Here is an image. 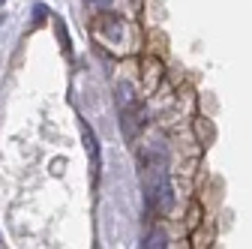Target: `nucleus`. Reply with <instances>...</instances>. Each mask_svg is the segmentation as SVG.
Returning <instances> with one entry per match:
<instances>
[{
  "label": "nucleus",
  "mask_w": 252,
  "mask_h": 249,
  "mask_svg": "<svg viewBox=\"0 0 252 249\" xmlns=\"http://www.w3.org/2000/svg\"><path fill=\"white\" fill-rule=\"evenodd\" d=\"M150 204L159 210V213H168L174 207V192H171L165 174H156V180L150 183Z\"/></svg>",
  "instance_id": "1"
},
{
  "label": "nucleus",
  "mask_w": 252,
  "mask_h": 249,
  "mask_svg": "<svg viewBox=\"0 0 252 249\" xmlns=\"http://www.w3.org/2000/svg\"><path fill=\"white\" fill-rule=\"evenodd\" d=\"M117 102H120V108L135 105V87H132L129 81H120V84H117Z\"/></svg>",
  "instance_id": "2"
},
{
  "label": "nucleus",
  "mask_w": 252,
  "mask_h": 249,
  "mask_svg": "<svg viewBox=\"0 0 252 249\" xmlns=\"http://www.w3.org/2000/svg\"><path fill=\"white\" fill-rule=\"evenodd\" d=\"M84 147H87V153H90L93 168H99V147H96V135H93L90 126H84Z\"/></svg>",
  "instance_id": "3"
},
{
  "label": "nucleus",
  "mask_w": 252,
  "mask_h": 249,
  "mask_svg": "<svg viewBox=\"0 0 252 249\" xmlns=\"http://www.w3.org/2000/svg\"><path fill=\"white\" fill-rule=\"evenodd\" d=\"M144 246H147V249H156V246L162 249V246H168V243H165V231H150L147 240H144Z\"/></svg>",
  "instance_id": "4"
},
{
  "label": "nucleus",
  "mask_w": 252,
  "mask_h": 249,
  "mask_svg": "<svg viewBox=\"0 0 252 249\" xmlns=\"http://www.w3.org/2000/svg\"><path fill=\"white\" fill-rule=\"evenodd\" d=\"M45 15H48V9H45V3H36V6H33V21H42Z\"/></svg>",
  "instance_id": "5"
},
{
  "label": "nucleus",
  "mask_w": 252,
  "mask_h": 249,
  "mask_svg": "<svg viewBox=\"0 0 252 249\" xmlns=\"http://www.w3.org/2000/svg\"><path fill=\"white\" fill-rule=\"evenodd\" d=\"M93 3H96V6H102V9H105V6H111V0H93Z\"/></svg>",
  "instance_id": "6"
}]
</instances>
